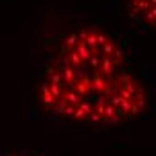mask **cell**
<instances>
[{
  "label": "cell",
  "mask_w": 156,
  "mask_h": 156,
  "mask_svg": "<svg viewBox=\"0 0 156 156\" xmlns=\"http://www.w3.org/2000/svg\"><path fill=\"white\" fill-rule=\"evenodd\" d=\"M38 101L52 117L81 124L119 126L140 117L149 94L133 68L117 74H81L47 63Z\"/></svg>",
  "instance_id": "1"
},
{
  "label": "cell",
  "mask_w": 156,
  "mask_h": 156,
  "mask_svg": "<svg viewBox=\"0 0 156 156\" xmlns=\"http://www.w3.org/2000/svg\"><path fill=\"white\" fill-rule=\"evenodd\" d=\"M52 63L81 74H117L131 68L119 40L99 27H79L66 32Z\"/></svg>",
  "instance_id": "2"
},
{
  "label": "cell",
  "mask_w": 156,
  "mask_h": 156,
  "mask_svg": "<svg viewBox=\"0 0 156 156\" xmlns=\"http://www.w3.org/2000/svg\"><path fill=\"white\" fill-rule=\"evenodd\" d=\"M126 9L135 25L156 32V0H126Z\"/></svg>",
  "instance_id": "3"
}]
</instances>
